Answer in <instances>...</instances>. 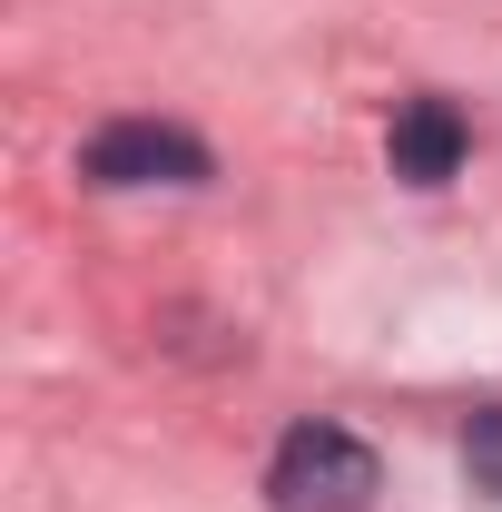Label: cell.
I'll return each mask as SVG.
<instances>
[{
    "mask_svg": "<svg viewBox=\"0 0 502 512\" xmlns=\"http://www.w3.org/2000/svg\"><path fill=\"white\" fill-rule=\"evenodd\" d=\"M384 483L375 444L355 434V424H335V414H306V424H286V444L266 463V503L276 512H365Z\"/></svg>",
    "mask_w": 502,
    "mask_h": 512,
    "instance_id": "6da1fadb",
    "label": "cell"
},
{
    "mask_svg": "<svg viewBox=\"0 0 502 512\" xmlns=\"http://www.w3.org/2000/svg\"><path fill=\"white\" fill-rule=\"evenodd\" d=\"M463 473H473V493L502 503V404H483V414L463 424Z\"/></svg>",
    "mask_w": 502,
    "mask_h": 512,
    "instance_id": "277c9868",
    "label": "cell"
},
{
    "mask_svg": "<svg viewBox=\"0 0 502 512\" xmlns=\"http://www.w3.org/2000/svg\"><path fill=\"white\" fill-rule=\"evenodd\" d=\"M453 168H463V119H453L443 99H404V109H394V178L443 188Z\"/></svg>",
    "mask_w": 502,
    "mask_h": 512,
    "instance_id": "3957f363",
    "label": "cell"
},
{
    "mask_svg": "<svg viewBox=\"0 0 502 512\" xmlns=\"http://www.w3.org/2000/svg\"><path fill=\"white\" fill-rule=\"evenodd\" d=\"M79 178L89 188H197L207 178V138L178 119H109L79 148Z\"/></svg>",
    "mask_w": 502,
    "mask_h": 512,
    "instance_id": "7a4b0ae2",
    "label": "cell"
}]
</instances>
